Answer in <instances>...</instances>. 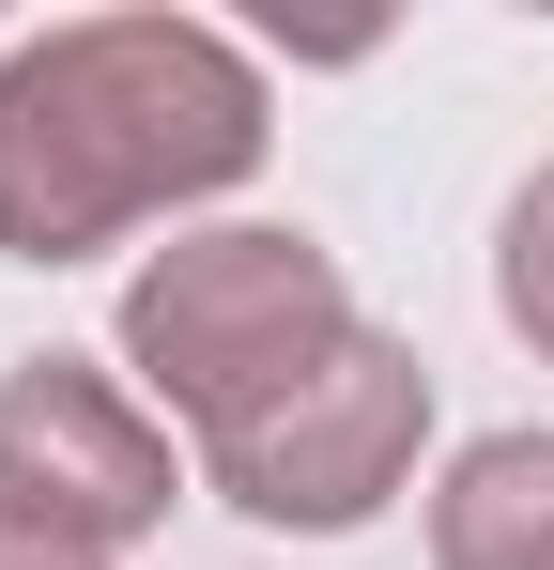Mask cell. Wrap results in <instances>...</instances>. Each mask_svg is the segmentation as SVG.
<instances>
[{
  "instance_id": "cell-1",
  "label": "cell",
  "mask_w": 554,
  "mask_h": 570,
  "mask_svg": "<svg viewBox=\"0 0 554 570\" xmlns=\"http://www.w3.org/2000/svg\"><path fill=\"white\" fill-rule=\"evenodd\" d=\"M277 139L263 62L200 16H62L0 47V263H92L139 216L231 200Z\"/></svg>"
},
{
  "instance_id": "cell-5",
  "label": "cell",
  "mask_w": 554,
  "mask_h": 570,
  "mask_svg": "<svg viewBox=\"0 0 554 570\" xmlns=\"http://www.w3.org/2000/svg\"><path fill=\"white\" fill-rule=\"evenodd\" d=\"M432 570H554V432H477L432 478Z\"/></svg>"
},
{
  "instance_id": "cell-4",
  "label": "cell",
  "mask_w": 554,
  "mask_h": 570,
  "mask_svg": "<svg viewBox=\"0 0 554 570\" xmlns=\"http://www.w3.org/2000/svg\"><path fill=\"white\" fill-rule=\"evenodd\" d=\"M170 493H185L170 432H155V401L123 371H92V355H16L0 371V524L108 570L123 540L170 524Z\"/></svg>"
},
{
  "instance_id": "cell-7",
  "label": "cell",
  "mask_w": 554,
  "mask_h": 570,
  "mask_svg": "<svg viewBox=\"0 0 554 570\" xmlns=\"http://www.w3.org/2000/svg\"><path fill=\"white\" fill-rule=\"evenodd\" d=\"M0 570H92V556H62V540H31V524H0Z\"/></svg>"
},
{
  "instance_id": "cell-6",
  "label": "cell",
  "mask_w": 554,
  "mask_h": 570,
  "mask_svg": "<svg viewBox=\"0 0 554 570\" xmlns=\"http://www.w3.org/2000/svg\"><path fill=\"white\" fill-rule=\"evenodd\" d=\"M493 308H508V340L554 371V155L508 186V216H493Z\"/></svg>"
},
{
  "instance_id": "cell-2",
  "label": "cell",
  "mask_w": 554,
  "mask_h": 570,
  "mask_svg": "<svg viewBox=\"0 0 554 570\" xmlns=\"http://www.w3.org/2000/svg\"><path fill=\"white\" fill-rule=\"evenodd\" d=\"M108 340H123V385L170 401L185 432L216 448V432L277 416L293 385L355 340V278H339V247L293 232V216H216V232H170V247L123 278V324H108Z\"/></svg>"
},
{
  "instance_id": "cell-3",
  "label": "cell",
  "mask_w": 554,
  "mask_h": 570,
  "mask_svg": "<svg viewBox=\"0 0 554 570\" xmlns=\"http://www.w3.org/2000/svg\"><path fill=\"white\" fill-rule=\"evenodd\" d=\"M416 448H432V371H416V340L355 324V340L293 385L277 416L216 432V448H200V478H216L247 524H277V540H355V524H385V509H400Z\"/></svg>"
}]
</instances>
